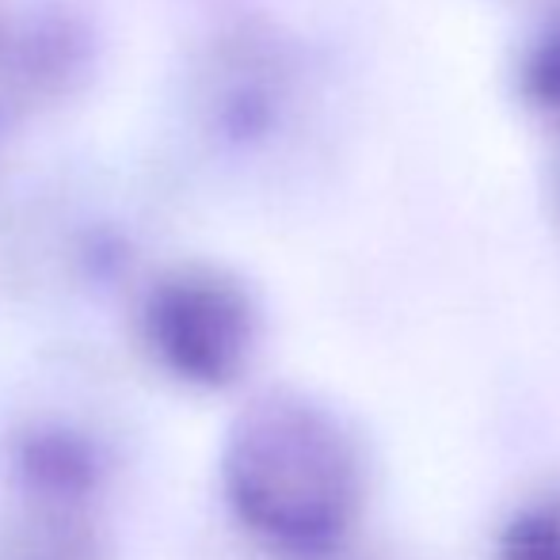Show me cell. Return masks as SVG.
I'll list each match as a JSON object with an SVG mask.
<instances>
[{
	"instance_id": "cell-3",
	"label": "cell",
	"mask_w": 560,
	"mask_h": 560,
	"mask_svg": "<svg viewBox=\"0 0 560 560\" xmlns=\"http://www.w3.org/2000/svg\"><path fill=\"white\" fill-rule=\"evenodd\" d=\"M500 560H560V503L515 511L500 534Z\"/></svg>"
},
{
	"instance_id": "cell-4",
	"label": "cell",
	"mask_w": 560,
	"mask_h": 560,
	"mask_svg": "<svg viewBox=\"0 0 560 560\" xmlns=\"http://www.w3.org/2000/svg\"><path fill=\"white\" fill-rule=\"evenodd\" d=\"M523 84L538 104L560 107V27H553L534 46V54L526 58L523 69Z\"/></svg>"
},
{
	"instance_id": "cell-2",
	"label": "cell",
	"mask_w": 560,
	"mask_h": 560,
	"mask_svg": "<svg viewBox=\"0 0 560 560\" xmlns=\"http://www.w3.org/2000/svg\"><path fill=\"white\" fill-rule=\"evenodd\" d=\"M149 336L172 374L207 389H222L252 362L256 310L233 282L214 275H187L153 298Z\"/></svg>"
},
{
	"instance_id": "cell-1",
	"label": "cell",
	"mask_w": 560,
	"mask_h": 560,
	"mask_svg": "<svg viewBox=\"0 0 560 560\" xmlns=\"http://www.w3.org/2000/svg\"><path fill=\"white\" fill-rule=\"evenodd\" d=\"M222 492L236 523L287 560H325L366 503L351 423L305 389H267L225 431Z\"/></svg>"
}]
</instances>
